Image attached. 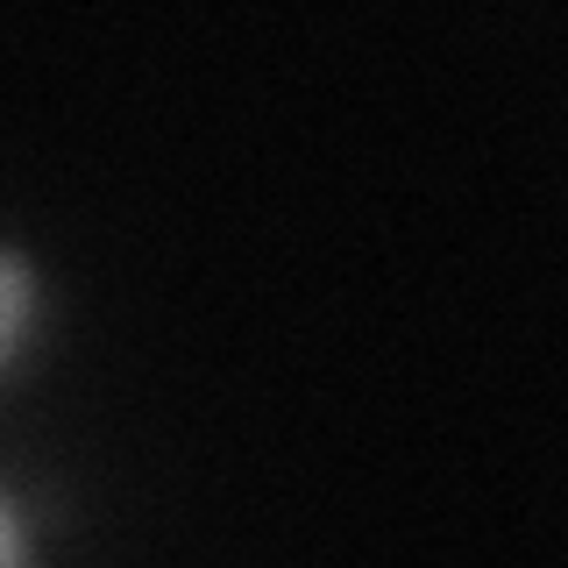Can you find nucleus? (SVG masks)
<instances>
[{
	"label": "nucleus",
	"mask_w": 568,
	"mask_h": 568,
	"mask_svg": "<svg viewBox=\"0 0 568 568\" xmlns=\"http://www.w3.org/2000/svg\"><path fill=\"white\" fill-rule=\"evenodd\" d=\"M22 555H29V540H22V511H14L8 497H0V568L22 561Z\"/></svg>",
	"instance_id": "nucleus-2"
},
{
	"label": "nucleus",
	"mask_w": 568,
	"mask_h": 568,
	"mask_svg": "<svg viewBox=\"0 0 568 568\" xmlns=\"http://www.w3.org/2000/svg\"><path fill=\"white\" fill-rule=\"evenodd\" d=\"M36 313H43V284H36V271L14 256V248H0V369L29 348Z\"/></svg>",
	"instance_id": "nucleus-1"
}]
</instances>
